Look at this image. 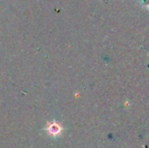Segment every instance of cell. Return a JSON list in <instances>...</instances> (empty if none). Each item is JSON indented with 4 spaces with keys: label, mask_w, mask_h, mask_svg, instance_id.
I'll use <instances>...</instances> for the list:
<instances>
[{
    "label": "cell",
    "mask_w": 149,
    "mask_h": 148,
    "mask_svg": "<svg viewBox=\"0 0 149 148\" xmlns=\"http://www.w3.org/2000/svg\"><path fill=\"white\" fill-rule=\"evenodd\" d=\"M47 130L50 135H52V136H57V135H59L61 133L62 128H61V126L59 124H57V123H50V124L48 125Z\"/></svg>",
    "instance_id": "6da1fadb"
},
{
    "label": "cell",
    "mask_w": 149,
    "mask_h": 148,
    "mask_svg": "<svg viewBox=\"0 0 149 148\" xmlns=\"http://www.w3.org/2000/svg\"><path fill=\"white\" fill-rule=\"evenodd\" d=\"M141 4L143 7L149 8V0H141Z\"/></svg>",
    "instance_id": "7a4b0ae2"
}]
</instances>
